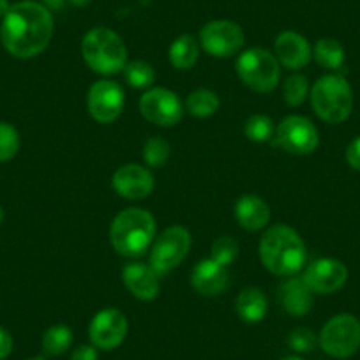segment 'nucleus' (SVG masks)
Returning a JSON list of instances; mask_svg holds the SVG:
<instances>
[{"label": "nucleus", "instance_id": "obj_26", "mask_svg": "<svg viewBox=\"0 0 360 360\" xmlns=\"http://www.w3.org/2000/svg\"><path fill=\"white\" fill-rule=\"evenodd\" d=\"M124 76H126V82L129 83L134 89H145V86H150L155 79V72L152 69L150 64L143 60H134L126 64L124 68Z\"/></svg>", "mask_w": 360, "mask_h": 360}, {"label": "nucleus", "instance_id": "obj_31", "mask_svg": "<svg viewBox=\"0 0 360 360\" xmlns=\"http://www.w3.org/2000/svg\"><path fill=\"white\" fill-rule=\"evenodd\" d=\"M238 255L237 242L231 237H219L212 244V259H216L221 265L228 266Z\"/></svg>", "mask_w": 360, "mask_h": 360}, {"label": "nucleus", "instance_id": "obj_37", "mask_svg": "<svg viewBox=\"0 0 360 360\" xmlns=\"http://www.w3.org/2000/svg\"><path fill=\"white\" fill-rule=\"evenodd\" d=\"M9 8H11V6H9V0H0V18H4V16L8 15Z\"/></svg>", "mask_w": 360, "mask_h": 360}, {"label": "nucleus", "instance_id": "obj_28", "mask_svg": "<svg viewBox=\"0 0 360 360\" xmlns=\"http://www.w3.org/2000/svg\"><path fill=\"white\" fill-rule=\"evenodd\" d=\"M307 90H309V85H307L306 76L293 75L285 82L283 94H285L286 103H288L290 106H300L306 101Z\"/></svg>", "mask_w": 360, "mask_h": 360}, {"label": "nucleus", "instance_id": "obj_32", "mask_svg": "<svg viewBox=\"0 0 360 360\" xmlns=\"http://www.w3.org/2000/svg\"><path fill=\"white\" fill-rule=\"evenodd\" d=\"M288 345L290 348H293L295 352H311V349L316 346V335H314L309 328H295V330L288 335Z\"/></svg>", "mask_w": 360, "mask_h": 360}, {"label": "nucleus", "instance_id": "obj_16", "mask_svg": "<svg viewBox=\"0 0 360 360\" xmlns=\"http://www.w3.org/2000/svg\"><path fill=\"white\" fill-rule=\"evenodd\" d=\"M228 283L230 276L226 266L212 258L202 259L191 274L193 288L202 295H217L228 288Z\"/></svg>", "mask_w": 360, "mask_h": 360}, {"label": "nucleus", "instance_id": "obj_7", "mask_svg": "<svg viewBox=\"0 0 360 360\" xmlns=\"http://www.w3.org/2000/svg\"><path fill=\"white\" fill-rule=\"evenodd\" d=\"M320 346L334 359H348L360 348V321L352 314H338L321 328Z\"/></svg>", "mask_w": 360, "mask_h": 360}, {"label": "nucleus", "instance_id": "obj_3", "mask_svg": "<svg viewBox=\"0 0 360 360\" xmlns=\"http://www.w3.org/2000/svg\"><path fill=\"white\" fill-rule=\"evenodd\" d=\"M155 235L152 214L141 209H127L113 219L110 240L117 252L124 256H140L150 248Z\"/></svg>", "mask_w": 360, "mask_h": 360}, {"label": "nucleus", "instance_id": "obj_6", "mask_svg": "<svg viewBox=\"0 0 360 360\" xmlns=\"http://www.w3.org/2000/svg\"><path fill=\"white\" fill-rule=\"evenodd\" d=\"M237 72L242 82L256 92H270L276 89L281 76L279 60L263 48H251L240 53Z\"/></svg>", "mask_w": 360, "mask_h": 360}, {"label": "nucleus", "instance_id": "obj_15", "mask_svg": "<svg viewBox=\"0 0 360 360\" xmlns=\"http://www.w3.org/2000/svg\"><path fill=\"white\" fill-rule=\"evenodd\" d=\"M113 189L122 198L141 200L154 189V176L147 168L138 165L120 166L113 175Z\"/></svg>", "mask_w": 360, "mask_h": 360}, {"label": "nucleus", "instance_id": "obj_1", "mask_svg": "<svg viewBox=\"0 0 360 360\" xmlns=\"http://www.w3.org/2000/svg\"><path fill=\"white\" fill-rule=\"evenodd\" d=\"M53 34L50 11L37 2H18L11 6L2 20L0 39L6 50L18 58H30L46 50Z\"/></svg>", "mask_w": 360, "mask_h": 360}, {"label": "nucleus", "instance_id": "obj_10", "mask_svg": "<svg viewBox=\"0 0 360 360\" xmlns=\"http://www.w3.org/2000/svg\"><path fill=\"white\" fill-rule=\"evenodd\" d=\"M140 112L148 122L161 127L175 126L182 115V103L175 92L168 89H152L140 99Z\"/></svg>", "mask_w": 360, "mask_h": 360}, {"label": "nucleus", "instance_id": "obj_19", "mask_svg": "<svg viewBox=\"0 0 360 360\" xmlns=\"http://www.w3.org/2000/svg\"><path fill=\"white\" fill-rule=\"evenodd\" d=\"M278 299L285 311L292 316H304L313 306V292L307 288L304 279L292 278L281 283Z\"/></svg>", "mask_w": 360, "mask_h": 360}, {"label": "nucleus", "instance_id": "obj_20", "mask_svg": "<svg viewBox=\"0 0 360 360\" xmlns=\"http://www.w3.org/2000/svg\"><path fill=\"white\" fill-rule=\"evenodd\" d=\"M235 217L245 230H262L270 219L269 205L255 195H244L235 203Z\"/></svg>", "mask_w": 360, "mask_h": 360}, {"label": "nucleus", "instance_id": "obj_30", "mask_svg": "<svg viewBox=\"0 0 360 360\" xmlns=\"http://www.w3.org/2000/svg\"><path fill=\"white\" fill-rule=\"evenodd\" d=\"M20 148V134L11 124L0 122V162L9 161Z\"/></svg>", "mask_w": 360, "mask_h": 360}, {"label": "nucleus", "instance_id": "obj_17", "mask_svg": "<svg viewBox=\"0 0 360 360\" xmlns=\"http://www.w3.org/2000/svg\"><path fill=\"white\" fill-rule=\"evenodd\" d=\"M124 285L140 300H154L159 295V274L150 265L129 263L122 270Z\"/></svg>", "mask_w": 360, "mask_h": 360}, {"label": "nucleus", "instance_id": "obj_5", "mask_svg": "<svg viewBox=\"0 0 360 360\" xmlns=\"http://www.w3.org/2000/svg\"><path fill=\"white\" fill-rule=\"evenodd\" d=\"M311 105L325 122H342L348 119L353 108L352 86L339 75L323 76L311 90Z\"/></svg>", "mask_w": 360, "mask_h": 360}, {"label": "nucleus", "instance_id": "obj_29", "mask_svg": "<svg viewBox=\"0 0 360 360\" xmlns=\"http://www.w3.org/2000/svg\"><path fill=\"white\" fill-rule=\"evenodd\" d=\"M169 155V145L168 141L162 140L161 136L148 138L147 143L143 147V159L148 166L152 168H159L166 162Z\"/></svg>", "mask_w": 360, "mask_h": 360}, {"label": "nucleus", "instance_id": "obj_14", "mask_svg": "<svg viewBox=\"0 0 360 360\" xmlns=\"http://www.w3.org/2000/svg\"><path fill=\"white\" fill-rule=\"evenodd\" d=\"M348 278L345 263L334 258L314 259L304 272L302 279L313 293H334L342 288Z\"/></svg>", "mask_w": 360, "mask_h": 360}, {"label": "nucleus", "instance_id": "obj_38", "mask_svg": "<svg viewBox=\"0 0 360 360\" xmlns=\"http://www.w3.org/2000/svg\"><path fill=\"white\" fill-rule=\"evenodd\" d=\"M69 2H71L72 6H78V8H83V6L90 4L92 0H69Z\"/></svg>", "mask_w": 360, "mask_h": 360}, {"label": "nucleus", "instance_id": "obj_33", "mask_svg": "<svg viewBox=\"0 0 360 360\" xmlns=\"http://www.w3.org/2000/svg\"><path fill=\"white\" fill-rule=\"evenodd\" d=\"M346 161L353 169L360 172V136L355 138L346 148Z\"/></svg>", "mask_w": 360, "mask_h": 360}, {"label": "nucleus", "instance_id": "obj_18", "mask_svg": "<svg viewBox=\"0 0 360 360\" xmlns=\"http://www.w3.org/2000/svg\"><path fill=\"white\" fill-rule=\"evenodd\" d=\"M276 58L288 69H302L311 60V46L300 34L286 32L279 34L276 39Z\"/></svg>", "mask_w": 360, "mask_h": 360}, {"label": "nucleus", "instance_id": "obj_25", "mask_svg": "<svg viewBox=\"0 0 360 360\" xmlns=\"http://www.w3.org/2000/svg\"><path fill=\"white\" fill-rule=\"evenodd\" d=\"M72 332L65 325H55L50 327L43 335V349L46 355L57 356L62 355L71 346Z\"/></svg>", "mask_w": 360, "mask_h": 360}, {"label": "nucleus", "instance_id": "obj_34", "mask_svg": "<svg viewBox=\"0 0 360 360\" xmlns=\"http://www.w3.org/2000/svg\"><path fill=\"white\" fill-rule=\"evenodd\" d=\"M71 360H98V352H96V346L92 345H82L72 352Z\"/></svg>", "mask_w": 360, "mask_h": 360}, {"label": "nucleus", "instance_id": "obj_41", "mask_svg": "<svg viewBox=\"0 0 360 360\" xmlns=\"http://www.w3.org/2000/svg\"><path fill=\"white\" fill-rule=\"evenodd\" d=\"M30 360H44V359H39V356H37V359H30Z\"/></svg>", "mask_w": 360, "mask_h": 360}, {"label": "nucleus", "instance_id": "obj_27", "mask_svg": "<svg viewBox=\"0 0 360 360\" xmlns=\"http://www.w3.org/2000/svg\"><path fill=\"white\" fill-rule=\"evenodd\" d=\"M245 136L251 141H258V143H265L270 138L274 136V122L266 115H252L251 119L245 122Z\"/></svg>", "mask_w": 360, "mask_h": 360}, {"label": "nucleus", "instance_id": "obj_21", "mask_svg": "<svg viewBox=\"0 0 360 360\" xmlns=\"http://www.w3.org/2000/svg\"><path fill=\"white\" fill-rule=\"evenodd\" d=\"M237 313L248 323H258L266 314V297L259 288L249 286L237 297Z\"/></svg>", "mask_w": 360, "mask_h": 360}, {"label": "nucleus", "instance_id": "obj_11", "mask_svg": "<svg viewBox=\"0 0 360 360\" xmlns=\"http://www.w3.org/2000/svg\"><path fill=\"white\" fill-rule=\"evenodd\" d=\"M203 50L214 57H231L244 46V32L240 27L228 20L207 23L200 32Z\"/></svg>", "mask_w": 360, "mask_h": 360}, {"label": "nucleus", "instance_id": "obj_24", "mask_svg": "<svg viewBox=\"0 0 360 360\" xmlns=\"http://www.w3.org/2000/svg\"><path fill=\"white\" fill-rule=\"evenodd\" d=\"M186 106H188L189 113L195 117H210L219 110V98L214 94L212 90L200 89L191 92L186 101Z\"/></svg>", "mask_w": 360, "mask_h": 360}, {"label": "nucleus", "instance_id": "obj_23", "mask_svg": "<svg viewBox=\"0 0 360 360\" xmlns=\"http://www.w3.org/2000/svg\"><path fill=\"white\" fill-rule=\"evenodd\" d=\"M314 58L323 69L338 71L345 64V50H342L341 43H338L335 39L323 37L314 46Z\"/></svg>", "mask_w": 360, "mask_h": 360}, {"label": "nucleus", "instance_id": "obj_35", "mask_svg": "<svg viewBox=\"0 0 360 360\" xmlns=\"http://www.w3.org/2000/svg\"><path fill=\"white\" fill-rule=\"evenodd\" d=\"M13 352V338L6 328L0 327V360L8 359Z\"/></svg>", "mask_w": 360, "mask_h": 360}, {"label": "nucleus", "instance_id": "obj_2", "mask_svg": "<svg viewBox=\"0 0 360 360\" xmlns=\"http://www.w3.org/2000/svg\"><path fill=\"white\" fill-rule=\"evenodd\" d=\"M259 258L272 274L293 276L306 263V245L293 228L276 224L259 240Z\"/></svg>", "mask_w": 360, "mask_h": 360}, {"label": "nucleus", "instance_id": "obj_39", "mask_svg": "<svg viewBox=\"0 0 360 360\" xmlns=\"http://www.w3.org/2000/svg\"><path fill=\"white\" fill-rule=\"evenodd\" d=\"M283 360H304V359H300V356H286V359Z\"/></svg>", "mask_w": 360, "mask_h": 360}, {"label": "nucleus", "instance_id": "obj_12", "mask_svg": "<svg viewBox=\"0 0 360 360\" xmlns=\"http://www.w3.org/2000/svg\"><path fill=\"white\" fill-rule=\"evenodd\" d=\"M124 90L117 82L101 79L89 90V112L92 119L110 124L122 113Z\"/></svg>", "mask_w": 360, "mask_h": 360}, {"label": "nucleus", "instance_id": "obj_13", "mask_svg": "<svg viewBox=\"0 0 360 360\" xmlns=\"http://www.w3.org/2000/svg\"><path fill=\"white\" fill-rule=\"evenodd\" d=\"M127 320L119 309H103L92 318L89 335L90 341L99 349H113L126 339Z\"/></svg>", "mask_w": 360, "mask_h": 360}, {"label": "nucleus", "instance_id": "obj_22", "mask_svg": "<svg viewBox=\"0 0 360 360\" xmlns=\"http://www.w3.org/2000/svg\"><path fill=\"white\" fill-rule=\"evenodd\" d=\"M198 60V43L193 36L184 34L169 46V62L176 69H189Z\"/></svg>", "mask_w": 360, "mask_h": 360}, {"label": "nucleus", "instance_id": "obj_4", "mask_svg": "<svg viewBox=\"0 0 360 360\" xmlns=\"http://www.w3.org/2000/svg\"><path fill=\"white\" fill-rule=\"evenodd\" d=\"M82 55L90 69L99 75H117L126 68V44L119 34L105 27L86 32L82 41Z\"/></svg>", "mask_w": 360, "mask_h": 360}, {"label": "nucleus", "instance_id": "obj_9", "mask_svg": "<svg viewBox=\"0 0 360 360\" xmlns=\"http://www.w3.org/2000/svg\"><path fill=\"white\" fill-rule=\"evenodd\" d=\"M276 138H278L279 147L285 148L290 154L306 155L314 152L318 147V136L316 127L313 126L309 119L300 115H290L279 124L278 131H276Z\"/></svg>", "mask_w": 360, "mask_h": 360}, {"label": "nucleus", "instance_id": "obj_40", "mask_svg": "<svg viewBox=\"0 0 360 360\" xmlns=\"http://www.w3.org/2000/svg\"><path fill=\"white\" fill-rule=\"evenodd\" d=\"M4 221V210H2V207H0V223Z\"/></svg>", "mask_w": 360, "mask_h": 360}, {"label": "nucleus", "instance_id": "obj_36", "mask_svg": "<svg viewBox=\"0 0 360 360\" xmlns=\"http://www.w3.org/2000/svg\"><path fill=\"white\" fill-rule=\"evenodd\" d=\"M64 2L65 0H44V4H46L50 9H53V11L60 9L62 6H64Z\"/></svg>", "mask_w": 360, "mask_h": 360}, {"label": "nucleus", "instance_id": "obj_8", "mask_svg": "<svg viewBox=\"0 0 360 360\" xmlns=\"http://www.w3.org/2000/svg\"><path fill=\"white\" fill-rule=\"evenodd\" d=\"M189 249H191L189 231L182 226L168 228L152 244L150 266L159 276L166 274L180 265V262H184Z\"/></svg>", "mask_w": 360, "mask_h": 360}]
</instances>
